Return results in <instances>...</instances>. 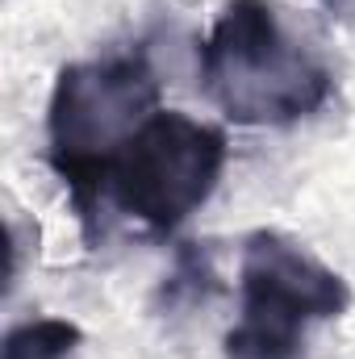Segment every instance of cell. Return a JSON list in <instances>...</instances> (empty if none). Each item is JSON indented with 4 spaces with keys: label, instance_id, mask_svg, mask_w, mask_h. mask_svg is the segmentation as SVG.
Here are the masks:
<instances>
[{
    "label": "cell",
    "instance_id": "6da1fadb",
    "mask_svg": "<svg viewBox=\"0 0 355 359\" xmlns=\"http://www.w3.org/2000/svg\"><path fill=\"white\" fill-rule=\"evenodd\" d=\"M205 96L239 126H293L318 113L330 92V67L297 42L272 0H230L196 55Z\"/></svg>",
    "mask_w": 355,
    "mask_h": 359
},
{
    "label": "cell",
    "instance_id": "7a4b0ae2",
    "mask_svg": "<svg viewBox=\"0 0 355 359\" xmlns=\"http://www.w3.org/2000/svg\"><path fill=\"white\" fill-rule=\"evenodd\" d=\"M159 113V80L142 50H121L59 72L46 109V159L92 234L105 176L130 134Z\"/></svg>",
    "mask_w": 355,
    "mask_h": 359
},
{
    "label": "cell",
    "instance_id": "3957f363",
    "mask_svg": "<svg viewBox=\"0 0 355 359\" xmlns=\"http://www.w3.org/2000/svg\"><path fill=\"white\" fill-rule=\"evenodd\" d=\"M239 292L243 309L226 330V359H305L309 326L351 309V284L276 230H255L243 243Z\"/></svg>",
    "mask_w": 355,
    "mask_h": 359
},
{
    "label": "cell",
    "instance_id": "277c9868",
    "mask_svg": "<svg viewBox=\"0 0 355 359\" xmlns=\"http://www.w3.org/2000/svg\"><path fill=\"white\" fill-rule=\"evenodd\" d=\"M226 168V134L180 109L151 113L117 151L105 196L155 234H172L217 188Z\"/></svg>",
    "mask_w": 355,
    "mask_h": 359
},
{
    "label": "cell",
    "instance_id": "5b68a950",
    "mask_svg": "<svg viewBox=\"0 0 355 359\" xmlns=\"http://www.w3.org/2000/svg\"><path fill=\"white\" fill-rule=\"evenodd\" d=\"M84 343V330L67 318H34L8 330L4 359H72Z\"/></svg>",
    "mask_w": 355,
    "mask_h": 359
}]
</instances>
